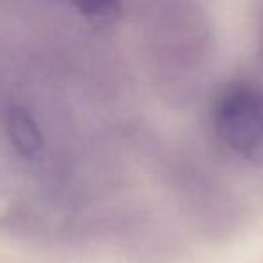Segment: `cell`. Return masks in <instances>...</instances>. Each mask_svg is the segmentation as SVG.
Returning a JSON list of instances; mask_svg holds the SVG:
<instances>
[{"label": "cell", "instance_id": "cell-1", "mask_svg": "<svg viewBox=\"0 0 263 263\" xmlns=\"http://www.w3.org/2000/svg\"><path fill=\"white\" fill-rule=\"evenodd\" d=\"M218 137L247 161L263 164V94L247 85L220 92L213 110Z\"/></svg>", "mask_w": 263, "mask_h": 263}, {"label": "cell", "instance_id": "cell-2", "mask_svg": "<svg viewBox=\"0 0 263 263\" xmlns=\"http://www.w3.org/2000/svg\"><path fill=\"white\" fill-rule=\"evenodd\" d=\"M8 134L15 150L26 159H36L44 148V137L27 110L22 106H13L8 112Z\"/></svg>", "mask_w": 263, "mask_h": 263}, {"label": "cell", "instance_id": "cell-3", "mask_svg": "<svg viewBox=\"0 0 263 263\" xmlns=\"http://www.w3.org/2000/svg\"><path fill=\"white\" fill-rule=\"evenodd\" d=\"M85 16L98 22H108L119 15L121 0H72Z\"/></svg>", "mask_w": 263, "mask_h": 263}]
</instances>
